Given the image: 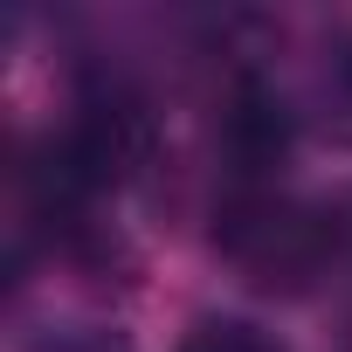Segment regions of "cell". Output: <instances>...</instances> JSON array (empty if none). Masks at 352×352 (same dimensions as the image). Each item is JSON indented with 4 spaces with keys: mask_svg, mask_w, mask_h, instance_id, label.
Wrapping results in <instances>:
<instances>
[{
    "mask_svg": "<svg viewBox=\"0 0 352 352\" xmlns=\"http://www.w3.org/2000/svg\"><path fill=\"white\" fill-rule=\"evenodd\" d=\"M297 145V111L276 83L263 76H235L214 104V173L221 194H256L276 187V173Z\"/></svg>",
    "mask_w": 352,
    "mask_h": 352,
    "instance_id": "obj_2",
    "label": "cell"
},
{
    "mask_svg": "<svg viewBox=\"0 0 352 352\" xmlns=\"http://www.w3.org/2000/svg\"><path fill=\"white\" fill-rule=\"evenodd\" d=\"M214 256L263 297H304L338 256V214H324V208H311L283 187L221 194Z\"/></svg>",
    "mask_w": 352,
    "mask_h": 352,
    "instance_id": "obj_1",
    "label": "cell"
},
{
    "mask_svg": "<svg viewBox=\"0 0 352 352\" xmlns=\"http://www.w3.org/2000/svg\"><path fill=\"white\" fill-rule=\"evenodd\" d=\"M318 97L352 124V35H331L324 42V63H318Z\"/></svg>",
    "mask_w": 352,
    "mask_h": 352,
    "instance_id": "obj_4",
    "label": "cell"
},
{
    "mask_svg": "<svg viewBox=\"0 0 352 352\" xmlns=\"http://www.w3.org/2000/svg\"><path fill=\"white\" fill-rule=\"evenodd\" d=\"M28 352H124V338L104 331V324H56V331H42Z\"/></svg>",
    "mask_w": 352,
    "mask_h": 352,
    "instance_id": "obj_5",
    "label": "cell"
},
{
    "mask_svg": "<svg viewBox=\"0 0 352 352\" xmlns=\"http://www.w3.org/2000/svg\"><path fill=\"white\" fill-rule=\"evenodd\" d=\"M180 352H283V338H270L249 318H194Z\"/></svg>",
    "mask_w": 352,
    "mask_h": 352,
    "instance_id": "obj_3",
    "label": "cell"
}]
</instances>
